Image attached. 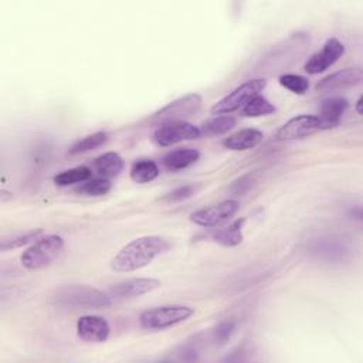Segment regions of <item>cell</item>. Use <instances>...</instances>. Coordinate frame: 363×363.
Listing matches in <instances>:
<instances>
[{"instance_id": "6da1fadb", "label": "cell", "mask_w": 363, "mask_h": 363, "mask_svg": "<svg viewBox=\"0 0 363 363\" xmlns=\"http://www.w3.org/2000/svg\"><path fill=\"white\" fill-rule=\"evenodd\" d=\"M169 250L170 242L166 238L159 235H143L122 247L111 259V268L115 272L138 271Z\"/></svg>"}, {"instance_id": "7a4b0ae2", "label": "cell", "mask_w": 363, "mask_h": 363, "mask_svg": "<svg viewBox=\"0 0 363 363\" xmlns=\"http://www.w3.org/2000/svg\"><path fill=\"white\" fill-rule=\"evenodd\" d=\"M64 245L65 242L61 235L48 234L40 237L21 254V265L30 271L43 269L61 255V252L64 251Z\"/></svg>"}, {"instance_id": "3957f363", "label": "cell", "mask_w": 363, "mask_h": 363, "mask_svg": "<svg viewBox=\"0 0 363 363\" xmlns=\"http://www.w3.org/2000/svg\"><path fill=\"white\" fill-rule=\"evenodd\" d=\"M194 309L187 305H163L146 309L139 316L140 328L146 330H160L187 320Z\"/></svg>"}, {"instance_id": "277c9868", "label": "cell", "mask_w": 363, "mask_h": 363, "mask_svg": "<svg viewBox=\"0 0 363 363\" xmlns=\"http://www.w3.org/2000/svg\"><path fill=\"white\" fill-rule=\"evenodd\" d=\"M57 302L74 308H108L112 303V298L102 291L85 285H71L61 288L57 295Z\"/></svg>"}, {"instance_id": "5b68a950", "label": "cell", "mask_w": 363, "mask_h": 363, "mask_svg": "<svg viewBox=\"0 0 363 363\" xmlns=\"http://www.w3.org/2000/svg\"><path fill=\"white\" fill-rule=\"evenodd\" d=\"M265 86H267V79L264 78H254V79L245 81L244 84L238 85L231 92L224 95L221 99H218L211 106L210 113L224 115V113L237 111L242 108L247 102H250L255 95H259Z\"/></svg>"}, {"instance_id": "8992f818", "label": "cell", "mask_w": 363, "mask_h": 363, "mask_svg": "<svg viewBox=\"0 0 363 363\" xmlns=\"http://www.w3.org/2000/svg\"><path fill=\"white\" fill-rule=\"evenodd\" d=\"M200 106H201V96L196 92H190L160 108L157 112H155L149 118V121L157 125L164 122L184 121L186 118L194 115L200 109Z\"/></svg>"}, {"instance_id": "52a82bcc", "label": "cell", "mask_w": 363, "mask_h": 363, "mask_svg": "<svg viewBox=\"0 0 363 363\" xmlns=\"http://www.w3.org/2000/svg\"><path fill=\"white\" fill-rule=\"evenodd\" d=\"M200 136V128L187 121H177L157 125L152 133V140L157 146H172L180 142L197 139Z\"/></svg>"}, {"instance_id": "ba28073f", "label": "cell", "mask_w": 363, "mask_h": 363, "mask_svg": "<svg viewBox=\"0 0 363 363\" xmlns=\"http://www.w3.org/2000/svg\"><path fill=\"white\" fill-rule=\"evenodd\" d=\"M325 130L318 115H298L286 121L275 133V140L286 142L306 138L312 133Z\"/></svg>"}, {"instance_id": "9c48e42d", "label": "cell", "mask_w": 363, "mask_h": 363, "mask_svg": "<svg viewBox=\"0 0 363 363\" xmlns=\"http://www.w3.org/2000/svg\"><path fill=\"white\" fill-rule=\"evenodd\" d=\"M240 208L237 200H224L217 204L196 210L190 214V221L200 227H214L231 218Z\"/></svg>"}, {"instance_id": "30bf717a", "label": "cell", "mask_w": 363, "mask_h": 363, "mask_svg": "<svg viewBox=\"0 0 363 363\" xmlns=\"http://www.w3.org/2000/svg\"><path fill=\"white\" fill-rule=\"evenodd\" d=\"M345 54V45L337 38H329L325 41L322 50L315 52L303 65V69L311 74L316 75L328 68H330L342 55Z\"/></svg>"}, {"instance_id": "8fae6325", "label": "cell", "mask_w": 363, "mask_h": 363, "mask_svg": "<svg viewBox=\"0 0 363 363\" xmlns=\"http://www.w3.org/2000/svg\"><path fill=\"white\" fill-rule=\"evenodd\" d=\"M109 323L99 315H84L77 322V335L84 342L102 343L109 337Z\"/></svg>"}, {"instance_id": "7c38bea8", "label": "cell", "mask_w": 363, "mask_h": 363, "mask_svg": "<svg viewBox=\"0 0 363 363\" xmlns=\"http://www.w3.org/2000/svg\"><path fill=\"white\" fill-rule=\"evenodd\" d=\"M160 279L156 278H130L113 285L109 289V296L112 299H132L147 292L155 291L160 286Z\"/></svg>"}, {"instance_id": "4fadbf2b", "label": "cell", "mask_w": 363, "mask_h": 363, "mask_svg": "<svg viewBox=\"0 0 363 363\" xmlns=\"http://www.w3.org/2000/svg\"><path fill=\"white\" fill-rule=\"evenodd\" d=\"M363 79V69L360 67H349L340 71H336L323 79H320L316 85V89L320 91H332V89H345L350 86H356Z\"/></svg>"}, {"instance_id": "5bb4252c", "label": "cell", "mask_w": 363, "mask_h": 363, "mask_svg": "<svg viewBox=\"0 0 363 363\" xmlns=\"http://www.w3.org/2000/svg\"><path fill=\"white\" fill-rule=\"evenodd\" d=\"M349 108V102L342 96H332L322 101L319 108V119L323 125V129H332L339 125L343 113Z\"/></svg>"}, {"instance_id": "9a60e30c", "label": "cell", "mask_w": 363, "mask_h": 363, "mask_svg": "<svg viewBox=\"0 0 363 363\" xmlns=\"http://www.w3.org/2000/svg\"><path fill=\"white\" fill-rule=\"evenodd\" d=\"M264 139V133L255 128L241 129L223 140L224 147L230 150H248L254 149Z\"/></svg>"}, {"instance_id": "2e32d148", "label": "cell", "mask_w": 363, "mask_h": 363, "mask_svg": "<svg viewBox=\"0 0 363 363\" xmlns=\"http://www.w3.org/2000/svg\"><path fill=\"white\" fill-rule=\"evenodd\" d=\"M199 157H200V152L197 149L183 147V149H176L166 153L162 162L166 169L172 172H179L194 164L199 160Z\"/></svg>"}, {"instance_id": "e0dca14e", "label": "cell", "mask_w": 363, "mask_h": 363, "mask_svg": "<svg viewBox=\"0 0 363 363\" xmlns=\"http://www.w3.org/2000/svg\"><path fill=\"white\" fill-rule=\"evenodd\" d=\"M95 170L101 177L111 179L118 176L123 169V159L116 152H105L95 159Z\"/></svg>"}, {"instance_id": "ac0fdd59", "label": "cell", "mask_w": 363, "mask_h": 363, "mask_svg": "<svg viewBox=\"0 0 363 363\" xmlns=\"http://www.w3.org/2000/svg\"><path fill=\"white\" fill-rule=\"evenodd\" d=\"M244 221H245L244 218H238L234 223L228 224L227 227L217 230L213 234V240L224 247H235V245L241 244Z\"/></svg>"}, {"instance_id": "d6986e66", "label": "cell", "mask_w": 363, "mask_h": 363, "mask_svg": "<svg viewBox=\"0 0 363 363\" xmlns=\"http://www.w3.org/2000/svg\"><path fill=\"white\" fill-rule=\"evenodd\" d=\"M235 126V119L230 115H214L203 122L200 132L206 136H217L230 132Z\"/></svg>"}, {"instance_id": "ffe728a7", "label": "cell", "mask_w": 363, "mask_h": 363, "mask_svg": "<svg viewBox=\"0 0 363 363\" xmlns=\"http://www.w3.org/2000/svg\"><path fill=\"white\" fill-rule=\"evenodd\" d=\"M159 176V166L150 159H142L132 164L130 177L136 183H149Z\"/></svg>"}, {"instance_id": "44dd1931", "label": "cell", "mask_w": 363, "mask_h": 363, "mask_svg": "<svg viewBox=\"0 0 363 363\" xmlns=\"http://www.w3.org/2000/svg\"><path fill=\"white\" fill-rule=\"evenodd\" d=\"M92 176V170L86 166H77L72 169H67L58 174H55L54 177V183L57 186L65 187V186H71V184H77V183H84L86 180H89Z\"/></svg>"}, {"instance_id": "7402d4cb", "label": "cell", "mask_w": 363, "mask_h": 363, "mask_svg": "<svg viewBox=\"0 0 363 363\" xmlns=\"http://www.w3.org/2000/svg\"><path fill=\"white\" fill-rule=\"evenodd\" d=\"M275 111H277L275 105L259 94V95H255L250 102H247L242 106L241 112H242V116L258 118V116L272 115Z\"/></svg>"}, {"instance_id": "603a6c76", "label": "cell", "mask_w": 363, "mask_h": 363, "mask_svg": "<svg viewBox=\"0 0 363 363\" xmlns=\"http://www.w3.org/2000/svg\"><path fill=\"white\" fill-rule=\"evenodd\" d=\"M106 140H108V135L105 132H95V133L86 135L82 139H78L75 143H72L68 153L69 155L85 153V152L94 150V149L105 145Z\"/></svg>"}, {"instance_id": "cb8c5ba5", "label": "cell", "mask_w": 363, "mask_h": 363, "mask_svg": "<svg viewBox=\"0 0 363 363\" xmlns=\"http://www.w3.org/2000/svg\"><path fill=\"white\" fill-rule=\"evenodd\" d=\"M278 81L284 88L296 95H303L309 89V81L298 74H284Z\"/></svg>"}, {"instance_id": "d4e9b609", "label": "cell", "mask_w": 363, "mask_h": 363, "mask_svg": "<svg viewBox=\"0 0 363 363\" xmlns=\"http://www.w3.org/2000/svg\"><path fill=\"white\" fill-rule=\"evenodd\" d=\"M111 182L109 179L105 177H96V179H89L84 182L79 187L78 191L86 196H104L111 190Z\"/></svg>"}, {"instance_id": "484cf974", "label": "cell", "mask_w": 363, "mask_h": 363, "mask_svg": "<svg viewBox=\"0 0 363 363\" xmlns=\"http://www.w3.org/2000/svg\"><path fill=\"white\" fill-rule=\"evenodd\" d=\"M43 234V230H30L24 234H18V235H14L11 238H4L1 241V250L3 251H7V250H13V248H18V247H23L31 241H37L38 237Z\"/></svg>"}, {"instance_id": "4316f807", "label": "cell", "mask_w": 363, "mask_h": 363, "mask_svg": "<svg viewBox=\"0 0 363 363\" xmlns=\"http://www.w3.org/2000/svg\"><path fill=\"white\" fill-rule=\"evenodd\" d=\"M197 189H199L197 184H184L169 191L163 199L167 201H182L191 197L197 191Z\"/></svg>"}, {"instance_id": "83f0119b", "label": "cell", "mask_w": 363, "mask_h": 363, "mask_svg": "<svg viewBox=\"0 0 363 363\" xmlns=\"http://www.w3.org/2000/svg\"><path fill=\"white\" fill-rule=\"evenodd\" d=\"M233 332H234V322L233 320H224V322L218 323L214 328V340L217 343L223 345L230 339Z\"/></svg>"}, {"instance_id": "f1b7e54d", "label": "cell", "mask_w": 363, "mask_h": 363, "mask_svg": "<svg viewBox=\"0 0 363 363\" xmlns=\"http://www.w3.org/2000/svg\"><path fill=\"white\" fill-rule=\"evenodd\" d=\"M362 104H363V96L360 95L356 101V105H354V111H356L357 115H362Z\"/></svg>"}]
</instances>
